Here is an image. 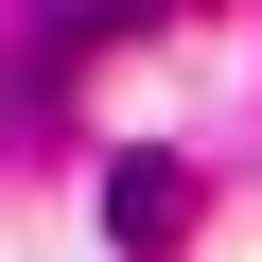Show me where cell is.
Segmentation results:
<instances>
[{"label":"cell","instance_id":"cell-1","mask_svg":"<svg viewBox=\"0 0 262 262\" xmlns=\"http://www.w3.org/2000/svg\"><path fill=\"white\" fill-rule=\"evenodd\" d=\"M158 18V0H53V18L18 35V122H53L70 105V53H105V35H140Z\"/></svg>","mask_w":262,"mask_h":262},{"label":"cell","instance_id":"cell-2","mask_svg":"<svg viewBox=\"0 0 262 262\" xmlns=\"http://www.w3.org/2000/svg\"><path fill=\"white\" fill-rule=\"evenodd\" d=\"M105 227L140 245V262H158V245L192 227V175H175V158H122V175H105Z\"/></svg>","mask_w":262,"mask_h":262}]
</instances>
